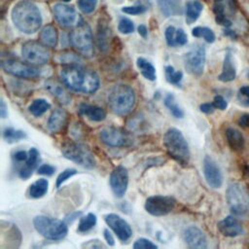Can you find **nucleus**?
Wrapping results in <instances>:
<instances>
[{"label": "nucleus", "instance_id": "obj_1", "mask_svg": "<svg viewBox=\"0 0 249 249\" xmlns=\"http://www.w3.org/2000/svg\"><path fill=\"white\" fill-rule=\"evenodd\" d=\"M60 78L68 89L86 94L95 92L100 85L97 73L78 63L66 64L60 70Z\"/></svg>", "mask_w": 249, "mask_h": 249}, {"label": "nucleus", "instance_id": "obj_2", "mask_svg": "<svg viewBox=\"0 0 249 249\" xmlns=\"http://www.w3.org/2000/svg\"><path fill=\"white\" fill-rule=\"evenodd\" d=\"M14 25L25 34H33L42 25V16L37 5L29 0L16 3L11 12Z\"/></svg>", "mask_w": 249, "mask_h": 249}, {"label": "nucleus", "instance_id": "obj_3", "mask_svg": "<svg viewBox=\"0 0 249 249\" xmlns=\"http://www.w3.org/2000/svg\"><path fill=\"white\" fill-rule=\"evenodd\" d=\"M135 100V93L131 87L124 84H117L109 92L108 106L114 114L124 116L132 111Z\"/></svg>", "mask_w": 249, "mask_h": 249}, {"label": "nucleus", "instance_id": "obj_4", "mask_svg": "<svg viewBox=\"0 0 249 249\" xmlns=\"http://www.w3.org/2000/svg\"><path fill=\"white\" fill-rule=\"evenodd\" d=\"M163 145L167 154L182 165H186L190 160V150L188 143L182 132L171 127L163 135Z\"/></svg>", "mask_w": 249, "mask_h": 249}, {"label": "nucleus", "instance_id": "obj_5", "mask_svg": "<svg viewBox=\"0 0 249 249\" xmlns=\"http://www.w3.org/2000/svg\"><path fill=\"white\" fill-rule=\"evenodd\" d=\"M33 225L42 236L51 240L62 239L68 232L65 222L44 215L36 216L33 220Z\"/></svg>", "mask_w": 249, "mask_h": 249}, {"label": "nucleus", "instance_id": "obj_6", "mask_svg": "<svg viewBox=\"0 0 249 249\" xmlns=\"http://www.w3.org/2000/svg\"><path fill=\"white\" fill-rule=\"evenodd\" d=\"M69 41L72 47L86 57L92 56L94 53L93 38L89 25L83 21L76 27L72 28L69 34Z\"/></svg>", "mask_w": 249, "mask_h": 249}, {"label": "nucleus", "instance_id": "obj_7", "mask_svg": "<svg viewBox=\"0 0 249 249\" xmlns=\"http://www.w3.org/2000/svg\"><path fill=\"white\" fill-rule=\"evenodd\" d=\"M61 152L66 159L83 167L92 168L95 166L94 156L85 144L74 141L66 142L61 146Z\"/></svg>", "mask_w": 249, "mask_h": 249}, {"label": "nucleus", "instance_id": "obj_8", "mask_svg": "<svg viewBox=\"0 0 249 249\" xmlns=\"http://www.w3.org/2000/svg\"><path fill=\"white\" fill-rule=\"evenodd\" d=\"M226 198L231 211L237 216L246 215L249 212V193L239 183L229 185Z\"/></svg>", "mask_w": 249, "mask_h": 249}, {"label": "nucleus", "instance_id": "obj_9", "mask_svg": "<svg viewBox=\"0 0 249 249\" xmlns=\"http://www.w3.org/2000/svg\"><path fill=\"white\" fill-rule=\"evenodd\" d=\"M21 55L24 61L34 66H40L48 62L50 53L42 42L30 40L21 47Z\"/></svg>", "mask_w": 249, "mask_h": 249}, {"label": "nucleus", "instance_id": "obj_10", "mask_svg": "<svg viewBox=\"0 0 249 249\" xmlns=\"http://www.w3.org/2000/svg\"><path fill=\"white\" fill-rule=\"evenodd\" d=\"M1 67L6 73L22 79H35L40 75V71L36 66L16 58L2 59Z\"/></svg>", "mask_w": 249, "mask_h": 249}, {"label": "nucleus", "instance_id": "obj_11", "mask_svg": "<svg viewBox=\"0 0 249 249\" xmlns=\"http://www.w3.org/2000/svg\"><path fill=\"white\" fill-rule=\"evenodd\" d=\"M100 140L110 147H129L134 138L128 131L115 126H107L99 132Z\"/></svg>", "mask_w": 249, "mask_h": 249}, {"label": "nucleus", "instance_id": "obj_12", "mask_svg": "<svg viewBox=\"0 0 249 249\" xmlns=\"http://www.w3.org/2000/svg\"><path fill=\"white\" fill-rule=\"evenodd\" d=\"M53 13L56 22L63 28H74L84 21L72 6L63 3L54 4Z\"/></svg>", "mask_w": 249, "mask_h": 249}, {"label": "nucleus", "instance_id": "obj_13", "mask_svg": "<svg viewBox=\"0 0 249 249\" xmlns=\"http://www.w3.org/2000/svg\"><path fill=\"white\" fill-rule=\"evenodd\" d=\"M183 60L185 68L190 74L194 76H200L203 73L205 64L204 47L201 45L195 46L185 53Z\"/></svg>", "mask_w": 249, "mask_h": 249}, {"label": "nucleus", "instance_id": "obj_14", "mask_svg": "<svg viewBox=\"0 0 249 249\" xmlns=\"http://www.w3.org/2000/svg\"><path fill=\"white\" fill-rule=\"evenodd\" d=\"M176 204V200L171 196H153L146 199L145 209L153 216H164L170 213Z\"/></svg>", "mask_w": 249, "mask_h": 249}, {"label": "nucleus", "instance_id": "obj_15", "mask_svg": "<svg viewBox=\"0 0 249 249\" xmlns=\"http://www.w3.org/2000/svg\"><path fill=\"white\" fill-rule=\"evenodd\" d=\"M104 220L120 240L126 241L131 237L132 230L129 224L121 216L114 213H110L104 216Z\"/></svg>", "mask_w": 249, "mask_h": 249}, {"label": "nucleus", "instance_id": "obj_16", "mask_svg": "<svg viewBox=\"0 0 249 249\" xmlns=\"http://www.w3.org/2000/svg\"><path fill=\"white\" fill-rule=\"evenodd\" d=\"M110 187L117 197H123L128 185V173L124 166L119 165L110 174Z\"/></svg>", "mask_w": 249, "mask_h": 249}, {"label": "nucleus", "instance_id": "obj_17", "mask_svg": "<svg viewBox=\"0 0 249 249\" xmlns=\"http://www.w3.org/2000/svg\"><path fill=\"white\" fill-rule=\"evenodd\" d=\"M203 174L205 181L211 188H221L223 184L222 172L215 160L209 156H205L203 160Z\"/></svg>", "mask_w": 249, "mask_h": 249}, {"label": "nucleus", "instance_id": "obj_18", "mask_svg": "<svg viewBox=\"0 0 249 249\" xmlns=\"http://www.w3.org/2000/svg\"><path fill=\"white\" fill-rule=\"evenodd\" d=\"M186 244L195 249H204L207 247V239L203 231L196 226H191L184 231Z\"/></svg>", "mask_w": 249, "mask_h": 249}, {"label": "nucleus", "instance_id": "obj_19", "mask_svg": "<svg viewBox=\"0 0 249 249\" xmlns=\"http://www.w3.org/2000/svg\"><path fill=\"white\" fill-rule=\"evenodd\" d=\"M217 227L219 231L223 235L228 237H235L241 234L243 231L241 224L238 222V220L235 217L231 215H229L223 220H221L218 223Z\"/></svg>", "mask_w": 249, "mask_h": 249}, {"label": "nucleus", "instance_id": "obj_20", "mask_svg": "<svg viewBox=\"0 0 249 249\" xmlns=\"http://www.w3.org/2000/svg\"><path fill=\"white\" fill-rule=\"evenodd\" d=\"M67 114L62 109H55L48 120V128L53 133H58L64 129L67 124Z\"/></svg>", "mask_w": 249, "mask_h": 249}, {"label": "nucleus", "instance_id": "obj_21", "mask_svg": "<svg viewBox=\"0 0 249 249\" xmlns=\"http://www.w3.org/2000/svg\"><path fill=\"white\" fill-rule=\"evenodd\" d=\"M111 38V29L108 25V21L105 19H99L96 31V44L101 52H106L109 48V41Z\"/></svg>", "mask_w": 249, "mask_h": 249}, {"label": "nucleus", "instance_id": "obj_22", "mask_svg": "<svg viewBox=\"0 0 249 249\" xmlns=\"http://www.w3.org/2000/svg\"><path fill=\"white\" fill-rule=\"evenodd\" d=\"M63 85L53 79H49L45 83L46 89L52 93V95H53L60 103L68 104L71 100V97L65 89V88L63 87Z\"/></svg>", "mask_w": 249, "mask_h": 249}, {"label": "nucleus", "instance_id": "obj_23", "mask_svg": "<svg viewBox=\"0 0 249 249\" xmlns=\"http://www.w3.org/2000/svg\"><path fill=\"white\" fill-rule=\"evenodd\" d=\"M236 77V68L234 64V59L232 53L228 52L224 57L222 73L218 76V80L224 83L231 82Z\"/></svg>", "mask_w": 249, "mask_h": 249}, {"label": "nucleus", "instance_id": "obj_24", "mask_svg": "<svg viewBox=\"0 0 249 249\" xmlns=\"http://www.w3.org/2000/svg\"><path fill=\"white\" fill-rule=\"evenodd\" d=\"M78 113L81 116L87 117L89 120L93 122H101L105 119V111L96 105H90L87 103H81L78 107Z\"/></svg>", "mask_w": 249, "mask_h": 249}, {"label": "nucleus", "instance_id": "obj_25", "mask_svg": "<svg viewBox=\"0 0 249 249\" xmlns=\"http://www.w3.org/2000/svg\"><path fill=\"white\" fill-rule=\"evenodd\" d=\"M40 157L39 152L36 148H31L28 152V158L25 160L24 166L21 167L19 170V177L22 179H27L32 175L33 170L36 168L38 162H39Z\"/></svg>", "mask_w": 249, "mask_h": 249}, {"label": "nucleus", "instance_id": "obj_26", "mask_svg": "<svg viewBox=\"0 0 249 249\" xmlns=\"http://www.w3.org/2000/svg\"><path fill=\"white\" fill-rule=\"evenodd\" d=\"M157 3L161 14L166 18L182 14L181 0H157Z\"/></svg>", "mask_w": 249, "mask_h": 249}, {"label": "nucleus", "instance_id": "obj_27", "mask_svg": "<svg viewBox=\"0 0 249 249\" xmlns=\"http://www.w3.org/2000/svg\"><path fill=\"white\" fill-rule=\"evenodd\" d=\"M226 138L229 146L233 151H241L244 147V137L242 133L234 127H228L226 130Z\"/></svg>", "mask_w": 249, "mask_h": 249}, {"label": "nucleus", "instance_id": "obj_28", "mask_svg": "<svg viewBox=\"0 0 249 249\" xmlns=\"http://www.w3.org/2000/svg\"><path fill=\"white\" fill-rule=\"evenodd\" d=\"M40 41L47 47L54 48L57 45L58 34L56 28L53 24L45 25L40 32Z\"/></svg>", "mask_w": 249, "mask_h": 249}, {"label": "nucleus", "instance_id": "obj_29", "mask_svg": "<svg viewBox=\"0 0 249 249\" xmlns=\"http://www.w3.org/2000/svg\"><path fill=\"white\" fill-rule=\"evenodd\" d=\"M203 5L198 0H190L186 4V22L192 24L199 18Z\"/></svg>", "mask_w": 249, "mask_h": 249}, {"label": "nucleus", "instance_id": "obj_30", "mask_svg": "<svg viewBox=\"0 0 249 249\" xmlns=\"http://www.w3.org/2000/svg\"><path fill=\"white\" fill-rule=\"evenodd\" d=\"M48 188H49V181L47 179H44V178L38 179L37 181H35L33 184L29 186L28 195L32 198H40L47 194Z\"/></svg>", "mask_w": 249, "mask_h": 249}, {"label": "nucleus", "instance_id": "obj_31", "mask_svg": "<svg viewBox=\"0 0 249 249\" xmlns=\"http://www.w3.org/2000/svg\"><path fill=\"white\" fill-rule=\"evenodd\" d=\"M136 65H137L140 73L142 74V76L145 79H147L149 81L156 80V77H157L156 68L150 61H148L144 57H138L136 60Z\"/></svg>", "mask_w": 249, "mask_h": 249}, {"label": "nucleus", "instance_id": "obj_32", "mask_svg": "<svg viewBox=\"0 0 249 249\" xmlns=\"http://www.w3.org/2000/svg\"><path fill=\"white\" fill-rule=\"evenodd\" d=\"M50 108H51V104L46 99L37 98V99L33 100V102L29 105L28 110L33 116L40 117L45 112H47Z\"/></svg>", "mask_w": 249, "mask_h": 249}, {"label": "nucleus", "instance_id": "obj_33", "mask_svg": "<svg viewBox=\"0 0 249 249\" xmlns=\"http://www.w3.org/2000/svg\"><path fill=\"white\" fill-rule=\"evenodd\" d=\"M164 105L169 110V112L177 119H182L184 117V111L177 104L175 97L172 93H167L164 97Z\"/></svg>", "mask_w": 249, "mask_h": 249}, {"label": "nucleus", "instance_id": "obj_34", "mask_svg": "<svg viewBox=\"0 0 249 249\" xmlns=\"http://www.w3.org/2000/svg\"><path fill=\"white\" fill-rule=\"evenodd\" d=\"M192 35L196 38H203L207 43L211 44L215 41V34L212 29L205 26H196L193 28Z\"/></svg>", "mask_w": 249, "mask_h": 249}, {"label": "nucleus", "instance_id": "obj_35", "mask_svg": "<svg viewBox=\"0 0 249 249\" xmlns=\"http://www.w3.org/2000/svg\"><path fill=\"white\" fill-rule=\"evenodd\" d=\"M96 224V216L93 213H89L86 216L82 217L79 225H78V231L79 232H87L91 230Z\"/></svg>", "mask_w": 249, "mask_h": 249}, {"label": "nucleus", "instance_id": "obj_36", "mask_svg": "<svg viewBox=\"0 0 249 249\" xmlns=\"http://www.w3.org/2000/svg\"><path fill=\"white\" fill-rule=\"evenodd\" d=\"M25 137H26V134L24 131L14 129L12 127H7L3 131V138L8 143H14Z\"/></svg>", "mask_w": 249, "mask_h": 249}, {"label": "nucleus", "instance_id": "obj_37", "mask_svg": "<svg viewBox=\"0 0 249 249\" xmlns=\"http://www.w3.org/2000/svg\"><path fill=\"white\" fill-rule=\"evenodd\" d=\"M165 72V78L168 83L173 84L175 86H179L182 79H183V73L181 71H176L173 66L167 65L164 68Z\"/></svg>", "mask_w": 249, "mask_h": 249}, {"label": "nucleus", "instance_id": "obj_38", "mask_svg": "<svg viewBox=\"0 0 249 249\" xmlns=\"http://www.w3.org/2000/svg\"><path fill=\"white\" fill-rule=\"evenodd\" d=\"M236 100L242 107H249V86H242L237 91Z\"/></svg>", "mask_w": 249, "mask_h": 249}, {"label": "nucleus", "instance_id": "obj_39", "mask_svg": "<svg viewBox=\"0 0 249 249\" xmlns=\"http://www.w3.org/2000/svg\"><path fill=\"white\" fill-rule=\"evenodd\" d=\"M77 5L82 13L89 15L95 10L97 0H77Z\"/></svg>", "mask_w": 249, "mask_h": 249}, {"label": "nucleus", "instance_id": "obj_40", "mask_svg": "<svg viewBox=\"0 0 249 249\" xmlns=\"http://www.w3.org/2000/svg\"><path fill=\"white\" fill-rule=\"evenodd\" d=\"M118 30L122 34H129L134 31V24L132 20L127 18H122L118 24Z\"/></svg>", "mask_w": 249, "mask_h": 249}, {"label": "nucleus", "instance_id": "obj_41", "mask_svg": "<svg viewBox=\"0 0 249 249\" xmlns=\"http://www.w3.org/2000/svg\"><path fill=\"white\" fill-rule=\"evenodd\" d=\"M147 11V7L144 5H134V6H125L122 8V12L127 15H140Z\"/></svg>", "mask_w": 249, "mask_h": 249}, {"label": "nucleus", "instance_id": "obj_42", "mask_svg": "<svg viewBox=\"0 0 249 249\" xmlns=\"http://www.w3.org/2000/svg\"><path fill=\"white\" fill-rule=\"evenodd\" d=\"M175 34H176V28L173 25H169L165 28V31H164L165 41H166V44L169 47H175L176 46Z\"/></svg>", "mask_w": 249, "mask_h": 249}, {"label": "nucleus", "instance_id": "obj_43", "mask_svg": "<svg viewBox=\"0 0 249 249\" xmlns=\"http://www.w3.org/2000/svg\"><path fill=\"white\" fill-rule=\"evenodd\" d=\"M77 173V170L74 169V168H67L65 170H63L56 178V187L59 188L62 183H64L67 179H69L70 177H72L73 175H75Z\"/></svg>", "mask_w": 249, "mask_h": 249}, {"label": "nucleus", "instance_id": "obj_44", "mask_svg": "<svg viewBox=\"0 0 249 249\" xmlns=\"http://www.w3.org/2000/svg\"><path fill=\"white\" fill-rule=\"evenodd\" d=\"M158 246L147 238H138L134 244V249H156Z\"/></svg>", "mask_w": 249, "mask_h": 249}, {"label": "nucleus", "instance_id": "obj_45", "mask_svg": "<svg viewBox=\"0 0 249 249\" xmlns=\"http://www.w3.org/2000/svg\"><path fill=\"white\" fill-rule=\"evenodd\" d=\"M175 42H176V46H184L187 44L188 42V36L186 34V32L184 31V29L182 28H178L176 29V34H175Z\"/></svg>", "mask_w": 249, "mask_h": 249}, {"label": "nucleus", "instance_id": "obj_46", "mask_svg": "<svg viewBox=\"0 0 249 249\" xmlns=\"http://www.w3.org/2000/svg\"><path fill=\"white\" fill-rule=\"evenodd\" d=\"M213 105L216 109H219V110H226L227 107H228V102L227 100L220 94H217L214 96L213 98Z\"/></svg>", "mask_w": 249, "mask_h": 249}, {"label": "nucleus", "instance_id": "obj_47", "mask_svg": "<svg viewBox=\"0 0 249 249\" xmlns=\"http://www.w3.org/2000/svg\"><path fill=\"white\" fill-rule=\"evenodd\" d=\"M54 171H55V167L51 165V164H42L38 168V174L47 175V176L53 175L54 173Z\"/></svg>", "mask_w": 249, "mask_h": 249}, {"label": "nucleus", "instance_id": "obj_48", "mask_svg": "<svg viewBox=\"0 0 249 249\" xmlns=\"http://www.w3.org/2000/svg\"><path fill=\"white\" fill-rule=\"evenodd\" d=\"M216 108L214 107L213 103H202L199 106V110L204 114H212Z\"/></svg>", "mask_w": 249, "mask_h": 249}, {"label": "nucleus", "instance_id": "obj_49", "mask_svg": "<svg viewBox=\"0 0 249 249\" xmlns=\"http://www.w3.org/2000/svg\"><path fill=\"white\" fill-rule=\"evenodd\" d=\"M216 22L220 25H223L225 27H230L231 26V20L227 17V16H222V17H216Z\"/></svg>", "mask_w": 249, "mask_h": 249}, {"label": "nucleus", "instance_id": "obj_50", "mask_svg": "<svg viewBox=\"0 0 249 249\" xmlns=\"http://www.w3.org/2000/svg\"><path fill=\"white\" fill-rule=\"evenodd\" d=\"M83 247H87V248H104L105 246L97 239L94 240H89L87 243H84L82 245Z\"/></svg>", "mask_w": 249, "mask_h": 249}, {"label": "nucleus", "instance_id": "obj_51", "mask_svg": "<svg viewBox=\"0 0 249 249\" xmlns=\"http://www.w3.org/2000/svg\"><path fill=\"white\" fill-rule=\"evenodd\" d=\"M28 158V154L25 152V151H18L14 154V159L17 160V161H25Z\"/></svg>", "mask_w": 249, "mask_h": 249}, {"label": "nucleus", "instance_id": "obj_52", "mask_svg": "<svg viewBox=\"0 0 249 249\" xmlns=\"http://www.w3.org/2000/svg\"><path fill=\"white\" fill-rule=\"evenodd\" d=\"M104 238H105V240H106V242H107V244L108 245H110V246H113V245H115V239H114V237H113V235H112V233L109 231V230H104Z\"/></svg>", "mask_w": 249, "mask_h": 249}, {"label": "nucleus", "instance_id": "obj_53", "mask_svg": "<svg viewBox=\"0 0 249 249\" xmlns=\"http://www.w3.org/2000/svg\"><path fill=\"white\" fill-rule=\"evenodd\" d=\"M238 124L242 127H249V114H243L238 120Z\"/></svg>", "mask_w": 249, "mask_h": 249}, {"label": "nucleus", "instance_id": "obj_54", "mask_svg": "<svg viewBox=\"0 0 249 249\" xmlns=\"http://www.w3.org/2000/svg\"><path fill=\"white\" fill-rule=\"evenodd\" d=\"M0 115L3 119H5L8 115V110H7V106L4 99H1V102H0Z\"/></svg>", "mask_w": 249, "mask_h": 249}, {"label": "nucleus", "instance_id": "obj_55", "mask_svg": "<svg viewBox=\"0 0 249 249\" xmlns=\"http://www.w3.org/2000/svg\"><path fill=\"white\" fill-rule=\"evenodd\" d=\"M137 30H138V33L140 36H142L143 38H146L147 37V34H148V29L146 27V25L144 24H140L138 27H137Z\"/></svg>", "mask_w": 249, "mask_h": 249}, {"label": "nucleus", "instance_id": "obj_56", "mask_svg": "<svg viewBox=\"0 0 249 249\" xmlns=\"http://www.w3.org/2000/svg\"><path fill=\"white\" fill-rule=\"evenodd\" d=\"M224 33H225V35H227V36H229L231 38H235L236 37L235 32L233 30H231V29H226Z\"/></svg>", "mask_w": 249, "mask_h": 249}, {"label": "nucleus", "instance_id": "obj_57", "mask_svg": "<svg viewBox=\"0 0 249 249\" xmlns=\"http://www.w3.org/2000/svg\"><path fill=\"white\" fill-rule=\"evenodd\" d=\"M62 1H63V2H70L71 0H62Z\"/></svg>", "mask_w": 249, "mask_h": 249}, {"label": "nucleus", "instance_id": "obj_58", "mask_svg": "<svg viewBox=\"0 0 249 249\" xmlns=\"http://www.w3.org/2000/svg\"><path fill=\"white\" fill-rule=\"evenodd\" d=\"M248 78H249V72H248Z\"/></svg>", "mask_w": 249, "mask_h": 249}]
</instances>
